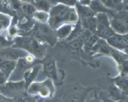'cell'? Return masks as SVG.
Wrapping results in <instances>:
<instances>
[{"mask_svg": "<svg viewBox=\"0 0 128 102\" xmlns=\"http://www.w3.org/2000/svg\"><path fill=\"white\" fill-rule=\"evenodd\" d=\"M78 21L76 9L56 2V4L52 6L49 12L48 24L55 31L65 24H76Z\"/></svg>", "mask_w": 128, "mask_h": 102, "instance_id": "obj_1", "label": "cell"}, {"mask_svg": "<svg viewBox=\"0 0 128 102\" xmlns=\"http://www.w3.org/2000/svg\"><path fill=\"white\" fill-rule=\"evenodd\" d=\"M54 91L53 85L50 79L41 82L32 83L28 88V95L36 98L47 99L52 97Z\"/></svg>", "mask_w": 128, "mask_h": 102, "instance_id": "obj_2", "label": "cell"}, {"mask_svg": "<svg viewBox=\"0 0 128 102\" xmlns=\"http://www.w3.org/2000/svg\"><path fill=\"white\" fill-rule=\"evenodd\" d=\"M26 87L24 80L18 82H7L0 86V93L9 98H13L23 95L26 93Z\"/></svg>", "mask_w": 128, "mask_h": 102, "instance_id": "obj_3", "label": "cell"}, {"mask_svg": "<svg viewBox=\"0 0 128 102\" xmlns=\"http://www.w3.org/2000/svg\"><path fill=\"white\" fill-rule=\"evenodd\" d=\"M34 37L37 40L47 42L50 46H54L57 42V37L54 30L47 24H39L35 29Z\"/></svg>", "mask_w": 128, "mask_h": 102, "instance_id": "obj_4", "label": "cell"}, {"mask_svg": "<svg viewBox=\"0 0 128 102\" xmlns=\"http://www.w3.org/2000/svg\"><path fill=\"white\" fill-rule=\"evenodd\" d=\"M28 54L25 50L13 47H9L0 49V57L10 60L18 61Z\"/></svg>", "mask_w": 128, "mask_h": 102, "instance_id": "obj_5", "label": "cell"}, {"mask_svg": "<svg viewBox=\"0 0 128 102\" xmlns=\"http://www.w3.org/2000/svg\"><path fill=\"white\" fill-rule=\"evenodd\" d=\"M106 41L112 48L116 50L120 51L128 50V34L124 35L115 34Z\"/></svg>", "mask_w": 128, "mask_h": 102, "instance_id": "obj_6", "label": "cell"}, {"mask_svg": "<svg viewBox=\"0 0 128 102\" xmlns=\"http://www.w3.org/2000/svg\"><path fill=\"white\" fill-rule=\"evenodd\" d=\"M96 15L97 26H96V31L94 34L97 35L111 28L108 14L98 13Z\"/></svg>", "mask_w": 128, "mask_h": 102, "instance_id": "obj_7", "label": "cell"}, {"mask_svg": "<svg viewBox=\"0 0 128 102\" xmlns=\"http://www.w3.org/2000/svg\"><path fill=\"white\" fill-rule=\"evenodd\" d=\"M111 49H112V47L107 43V42L105 40L99 39L97 42L95 44L94 46L91 49L90 52H92V53L97 52L100 54L110 55Z\"/></svg>", "mask_w": 128, "mask_h": 102, "instance_id": "obj_8", "label": "cell"}, {"mask_svg": "<svg viewBox=\"0 0 128 102\" xmlns=\"http://www.w3.org/2000/svg\"><path fill=\"white\" fill-rule=\"evenodd\" d=\"M17 61L4 59L0 57V70L9 78L11 73L15 70Z\"/></svg>", "mask_w": 128, "mask_h": 102, "instance_id": "obj_9", "label": "cell"}, {"mask_svg": "<svg viewBox=\"0 0 128 102\" xmlns=\"http://www.w3.org/2000/svg\"><path fill=\"white\" fill-rule=\"evenodd\" d=\"M110 26L116 34L121 35L128 34V27L121 20L114 16H112V19L110 21Z\"/></svg>", "mask_w": 128, "mask_h": 102, "instance_id": "obj_10", "label": "cell"}, {"mask_svg": "<svg viewBox=\"0 0 128 102\" xmlns=\"http://www.w3.org/2000/svg\"><path fill=\"white\" fill-rule=\"evenodd\" d=\"M43 73L50 78L56 80L58 78L57 68L56 62L54 60L51 59L45 62L43 65Z\"/></svg>", "mask_w": 128, "mask_h": 102, "instance_id": "obj_11", "label": "cell"}, {"mask_svg": "<svg viewBox=\"0 0 128 102\" xmlns=\"http://www.w3.org/2000/svg\"><path fill=\"white\" fill-rule=\"evenodd\" d=\"M106 97L114 102L123 100L125 98V95L119 88L115 85H111L108 87Z\"/></svg>", "mask_w": 128, "mask_h": 102, "instance_id": "obj_12", "label": "cell"}, {"mask_svg": "<svg viewBox=\"0 0 128 102\" xmlns=\"http://www.w3.org/2000/svg\"><path fill=\"white\" fill-rule=\"evenodd\" d=\"M74 25L75 24H65L55 30V33H56L57 39L60 40L67 39L68 37L71 34Z\"/></svg>", "mask_w": 128, "mask_h": 102, "instance_id": "obj_13", "label": "cell"}, {"mask_svg": "<svg viewBox=\"0 0 128 102\" xmlns=\"http://www.w3.org/2000/svg\"><path fill=\"white\" fill-rule=\"evenodd\" d=\"M40 69V65H35L34 67H31L28 70L25 71V73L24 74V81L25 82L26 89H28L29 86L32 83V80L37 76Z\"/></svg>", "mask_w": 128, "mask_h": 102, "instance_id": "obj_14", "label": "cell"}, {"mask_svg": "<svg viewBox=\"0 0 128 102\" xmlns=\"http://www.w3.org/2000/svg\"><path fill=\"white\" fill-rule=\"evenodd\" d=\"M75 6H76L75 9H76V11L78 15L79 19L94 17L96 15L90 8L89 6H82L81 4L79 3L78 1L76 2Z\"/></svg>", "mask_w": 128, "mask_h": 102, "instance_id": "obj_15", "label": "cell"}, {"mask_svg": "<svg viewBox=\"0 0 128 102\" xmlns=\"http://www.w3.org/2000/svg\"><path fill=\"white\" fill-rule=\"evenodd\" d=\"M89 7L95 14L98 13H110L112 15L114 14L112 13V10L107 8L101 1H91Z\"/></svg>", "mask_w": 128, "mask_h": 102, "instance_id": "obj_16", "label": "cell"}, {"mask_svg": "<svg viewBox=\"0 0 128 102\" xmlns=\"http://www.w3.org/2000/svg\"><path fill=\"white\" fill-rule=\"evenodd\" d=\"M80 21L84 29L90 31L91 33L95 34L96 31V26H97L96 16L89 17V18L82 19H80Z\"/></svg>", "mask_w": 128, "mask_h": 102, "instance_id": "obj_17", "label": "cell"}, {"mask_svg": "<svg viewBox=\"0 0 128 102\" xmlns=\"http://www.w3.org/2000/svg\"><path fill=\"white\" fill-rule=\"evenodd\" d=\"M31 3L33 5L36 10L46 12H50L52 5L50 1H31Z\"/></svg>", "mask_w": 128, "mask_h": 102, "instance_id": "obj_18", "label": "cell"}, {"mask_svg": "<svg viewBox=\"0 0 128 102\" xmlns=\"http://www.w3.org/2000/svg\"><path fill=\"white\" fill-rule=\"evenodd\" d=\"M90 90L76 92L70 96L67 102H84L88 93Z\"/></svg>", "mask_w": 128, "mask_h": 102, "instance_id": "obj_19", "label": "cell"}, {"mask_svg": "<svg viewBox=\"0 0 128 102\" xmlns=\"http://www.w3.org/2000/svg\"><path fill=\"white\" fill-rule=\"evenodd\" d=\"M104 5L110 9H115L120 11L123 7V1H116V0H107V1H101Z\"/></svg>", "mask_w": 128, "mask_h": 102, "instance_id": "obj_20", "label": "cell"}, {"mask_svg": "<svg viewBox=\"0 0 128 102\" xmlns=\"http://www.w3.org/2000/svg\"><path fill=\"white\" fill-rule=\"evenodd\" d=\"M110 55H111L113 57L114 59L117 62L119 65H121L125 60L128 59V57L126 53L113 48H112V49H111Z\"/></svg>", "mask_w": 128, "mask_h": 102, "instance_id": "obj_21", "label": "cell"}, {"mask_svg": "<svg viewBox=\"0 0 128 102\" xmlns=\"http://www.w3.org/2000/svg\"><path fill=\"white\" fill-rule=\"evenodd\" d=\"M21 9L22 14L28 17H32L34 13L36 11L31 2H24L23 4H21Z\"/></svg>", "mask_w": 128, "mask_h": 102, "instance_id": "obj_22", "label": "cell"}, {"mask_svg": "<svg viewBox=\"0 0 128 102\" xmlns=\"http://www.w3.org/2000/svg\"><path fill=\"white\" fill-rule=\"evenodd\" d=\"M32 17L35 21H38L39 24H46V22L48 23L49 20V12L36 10Z\"/></svg>", "mask_w": 128, "mask_h": 102, "instance_id": "obj_23", "label": "cell"}, {"mask_svg": "<svg viewBox=\"0 0 128 102\" xmlns=\"http://www.w3.org/2000/svg\"><path fill=\"white\" fill-rule=\"evenodd\" d=\"M112 16L117 17L120 20H121L125 25L128 27V11L121 10L118 11L116 13H114Z\"/></svg>", "mask_w": 128, "mask_h": 102, "instance_id": "obj_24", "label": "cell"}, {"mask_svg": "<svg viewBox=\"0 0 128 102\" xmlns=\"http://www.w3.org/2000/svg\"><path fill=\"white\" fill-rule=\"evenodd\" d=\"M38 98L24 94L13 98V102H35Z\"/></svg>", "mask_w": 128, "mask_h": 102, "instance_id": "obj_25", "label": "cell"}, {"mask_svg": "<svg viewBox=\"0 0 128 102\" xmlns=\"http://www.w3.org/2000/svg\"><path fill=\"white\" fill-rule=\"evenodd\" d=\"M10 23V18L6 15L0 13V33L8 27Z\"/></svg>", "mask_w": 128, "mask_h": 102, "instance_id": "obj_26", "label": "cell"}, {"mask_svg": "<svg viewBox=\"0 0 128 102\" xmlns=\"http://www.w3.org/2000/svg\"><path fill=\"white\" fill-rule=\"evenodd\" d=\"M14 44V40L6 39L4 36H0V49L11 47Z\"/></svg>", "mask_w": 128, "mask_h": 102, "instance_id": "obj_27", "label": "cell"}, {"mask_svg": "<svg viewBox=\"0 0 128 102\" xmlns=\"http://www.w3.org/2000/svg\"><path fill=\"white\" fill-rule=\"evenodd\" d=\"M18 33V30L16 29V27L14 26H11V27H10V29L8 31V37H14Z\"/></svg>", "mask_w": 128, "mask_h": 102, "instance_id": "obj_28", "label": "cell"}, {"mask_svg": "<svg viewBox=\"0 0 128 102\" xmlns=\"http://www.w3.org/2000/svg\"><path fill=\"white\" fill-rule=\"evenodd\" d=\"M8 79V77L0 70V86L2 85L5 83L7 82V80Z\"/></svg>", "mask_w": 128, "mask_h": 102, "instance_id": "obj_29", "label": "cell"}, {"mask_svg": "<svg viewBox=\"0 0 128 102\" xmlns=\"http://www.w3.org/2000/svg\"><path fill=\"white\" fill-rule=\"evenodd\" d=\"M78 2L81 4V5H82V6H89L90 4V2H91V1H78Z\"/></svg>", "mask_w": 128, "mask_h": 102, "instance_id": "obj_30", "label": "cell"}, {"mask_svg": "<svg viewBox=\"0 0 128 102\" xmlns=\"http://www.w3.org/2000/svg\"><path fill=\"white\" fill-rule=\"evenodd\" d=\"M122 9H124V11H128V1H123V7Z\"/></svg>", "mask_w": 128, "mask_h": 102, "instance_id": "obj_31", "label": "cell"}, {"mask_svg": "<svg viewBox=\"0 0 128 102\" xmlns=\"http://www.w3.org/2000/svg\"><path fill=\"white\" fill-rule=\"evenodd\" d=\"M87 102H102L100 99H98V98H93V99L90 100Z\"/></svg>", "mask_w": 128, "mask_h": 102, "instance_id": "obj_32", "label": "cell"}, {"mask_svg": "<svg viewBox=\"0 0 128 102\" xmlns=\"http://www.w3.org/2000/svg\"><path fill=\"white\" fill-rule=\"evenodd\" d=\"M126 102H128V100H127L126 101Z\"/></svg>", "mask_w": 128, "mask_h": 102, "instance_id": "obj_33", "label": "cell"}]
</instances>
